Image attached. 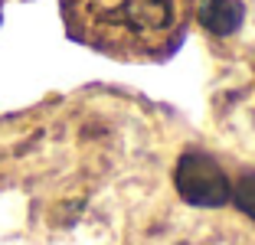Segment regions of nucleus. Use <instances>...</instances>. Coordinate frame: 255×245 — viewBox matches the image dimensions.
Segmentation results:
<instances>
[{
	"instance_id": "nucleus-3",
	"label": "nucleus",
	"mask_w": 255,
	"mask_h": 245,
	"mask_svg": "<svg viewBox=\"0 0 255 245\" xmlns=\"http://www.w3.org/2000/svg\"><path fill=\"white\" fill-rule=\"evenodd\" d=\"M196 20L216 36H229L246 20V3L242 0H203L196 3Z\"/></svg>"
},
{
	"instance_id": "nucleus-1",
	"label": "nucleus",
	"mask_w": 255,
	"mask_h": 245,
	"mask_svg": "<svg viewBox=\"0 0 255 245\" xmlns=\"http://www.w3.org/2000/svg\"><path fill=\"white\" fill-rule=\"evenodd\" d=\"M193 13L196 0H62L69 33L121 59L167 56Z\"/></svg>"
},
{
	"instance_id": "nucleus-4",
	"label": "nucleus",
	"mask_w": 255,
	"mask_h": 245,
	"mask_svg": "<svg viewBox=\"0 0 255 245\" xmlns=\"http://www.w3.org/2000/svg\"><path fill=\"white\" fill-rule=\"evenodd\" d=\"M233 200H236V206H239L242 213L255 219V173H246V177H242L239 183H236Z\"/></svg>"
},
{
	"instance_id": "nucleus-2",
	"label": "nucleus",
	"mask_w": 255,
	"mask_h": 245,
	"mask_svg": "<svg viewBox=\"0 0 255 245\" xmlns=\"http://www.w3.org/2000/svg\"><path fill=\"white\" fill-rule=\"evenodd\" d=\"M173 183H177V193L190 203V206H223L233 196V186L229 177L219 167L216 157L203 154V150H187V154L177 160V170H173Z\"/></svg>"
}]
</instances>
